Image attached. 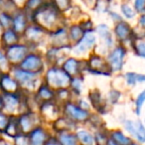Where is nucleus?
Masks as SVG:
<instances>
[{"instance_id":"37998d69","label":"nucleus","mask_w":145,"mask_h":145,"mask_svg":"<svg viewBox=\"0 0 145 145\" xmlns=\"http://www.w3.org/2000/svg\"><path fill=\"white\" fill-rule=\"evenodd\" d=\"M134 5L137 12H143V10H144V0H135Z\"/></svg>"},{"instance_id":"5fc2aeb1","label":"nucleus","mask_w":145,"mask_h":145,"mask_svg":"<svg viewBox=\"0 0 145 145\" xmlns=\"http://www.w3.org/2000/svg\"><path fill=\"white\" fill-rule=\"evenodd\" d=\"M0 133H1V132H0Z\"/></svg>"},{"instance_id":"7c9ffc66","label":"nucleus","mask_w":145,"mask_h":145,"mask_svg":"<svg viewBox=\"0 0 145 145\" xmlns=\"http://www.w3.org/2000/svg\"><path fill=\"white\" fill-rule=\"evenodd\" d=\"M89 101H91V105H93L95 108L101 110V107H103V99H101V93H99L97 91H91V93L89 95Z\"/></svg>"},{"instance_id":"603ef678","label":"nucleus","mask_w":145,"mask_h":145,"mask_svg":"<svg viewBox=\"0 0 145 145\" xmlns=\"http://www.w3.org/2000/svg\"><path fill=\"white\" fill-rule=\"evenodd\" d=\"M130 145H139V144H135V143L134 142H132V143H131V144Z\"/></svg>"},{"instance_id":"de8ad7c7","label":"nucleus","mask_w":145,"mask_h":145,"mask_svg":"<svg viewBox=\"0 0 145 145\" xmlns=\"http://www.w3.org/2000/svg\"><path fill=\"white\" fill-rule=\"evenodd\" d=\"M3 109V99H2V95H0V110Z\"/></svg>"},{"instance_id":"9b49d317","label":"nucleus","mask_w":145,"mask_h":145,"mask_svg":"<svg viewBox=\"0 0 145 145\" xmlns=\"http://www.w3.org/2000/svg\"><path fill=\"white\" fill-rule=\"evenodd\" d=\"M125 129L136 138L140 143L145 142V127L141 121L134 122L132 120H126L124 123Z\"/></svg>"},{"instance_id":"f3484780","label":"nucleus","mask_w":145,"mask_h":145,"mask_svg":"<svg viewBox=\"0 0 145 145\" xmlns=\"http://www.w3.org/2000/svg\"><path fill=\"white\" fill-rule=\"evenodd\" d=\"M41 113L43 114V116L49 119H57L59 117L58 106L54 103H52V101H45L42 103L41 105Z\"/></svg>"},{"instance_id":"bb28decb","label":"nucleus","mask_w":145,"mask_h":145,"mask_svg":"<svg viewBox=\"0 0 145 145\" xmlns=\"http://www.w3.org/2000/svg\"><path fill=\"white\" fill-rule=\"evenodd\" d=\"M42 33V28L38 26H31L29 28H26V30H25V35L27 36V38L34 43H36L41 38Z\"/></svg>"},{"instance_id":"49530a36","label":"nucleus","mask_w":145,"mask_h":145,"mask_svg":"<svg viewBox=\"0 0 145 145\" xmlns=\"http://www.w3.org/2000/svg\"><path fill=\"white\" fill-rule=\"evenodd\" d=\"M79 107H81L82 109H84V110H86V111H89V105L87 103V101H80Z\"/></svg>"},{"instance_id":"ea45409f","label":"nucleus","mask_w":145,"mask_h":145,"mask_svg":"<svg viewBox=\"0 0 145 145\" xmlns=\"http://www.w3.org/2000/svg\"><path fill=\"white\" fill-rule=\"evenodd\" d=\"M107 140L108 139L105 136V134L103 133H97L95 135V142H97V145H106Z\"/></svg>"},{"instance_id":"e433bc0d","label":"nucleus","mask_w":145,"mask_h":145,"mask_svg":"<svg viewBox=\"0 0 145 145\" xmlns=\"http://www.w3.org/2000/svg\"><path fill=\"white\" fill-rule=\"evenodd\" d=\"M8 121H9V115L2 112V110H0V132L4 131Z\"/></svg>"},{"instance_id":"c756f323","label":"nucleus","mask_w":145,"mask_h":145,"mask_svg":"<svg viewBox=\"0 0 145 145\" xmlns=\"http://www.w3.org/2000/svg\"><path fill=\"white\" fill-rule=\"evenodd\" d=\"M125 80L129 86H134L137 83H143L145 77L141 74H135V72H127L125 74Z\"/></svg>"},{"instance_id":"2f4dec72","label":"nucleus","mask_w":145,"mask_h":145,"mask_svg":"<svg viewBox=\"0 0 145 145\" xmlns=\"http://www.w3.org/2000/svg\"><path fill=\"white\" fill-rule=\"evenodd\" d=\"M84 31L82 30V28L80 26H72L70 30V39L72 42L78 43L80 41V39L83 37L84 35Z\"/></svg>"},{"instance_id":"4468645a","label":"nucleus","mask_w":145,"mask_h":145,"mask_svg":"<svg viewBox=\"0 0 145 145\" xmlns=\"http://www.w3.org/2000/svg\"><path fill=\"white\" fill-rule=\"evenodd\" d=\"M62 69L71 78L79 77V75L82 72V71H83L82 62L74 58H69L68 60L65 61L64 64H63Z\"/></svg>"},{"instance_id":"aec40b11","label":"nucleus","mask_w":145,"mask_h":145,"mask_svg":"<svg viewBox=\"0 0 145 145\" xmlns=\"http://www.w3.org/2000/svg\"><path fill=\"white\" fill-rule=\"evenodd\" d=\"M57 139L62 145H78L79 141L74 133L70 131H61L57 134Z\"/></svg>"},{"instance_id":"2eb2a0df","label":"nucleus","mask_w":145,"mask_h":145,"mask_svg":"<svg viewBox=\"0 0 145 145\" xmlns=\"http://www.w3.org/2000/svg\"><path fill=\"white\" fill-rule=\"evenodd\" d=\"M48 138L49 136L47 131L41 126L34 128L28 134L29 144L30 145H44Z\"/></svg>"},{"instance_id":"dca6fc26","label":"nucleus","mask_w":145,"mask_h":145,"mask_svg":"<svg viewBox=\"0 0 145 145\" xmlns=\"http://www.w3.org/2000/svg\"><path fill=\"white\" fill-rule=\"evenodd\" d=\"M114 33L116 38L121 42L127 41L131 36V28L126 22L120 21L119 23H117L114 29Z\"/></svg>"},{"instance_id":"cd10ccee","label":"nucleus","mask_w":145,"mask_h":145,"mask_svg":"<svg viewBox=\"0 0 145 145\" xmlns=\"http://www.w3.org/2000/svg\"><path fill=\"white\" fill-rule=\"evenodd\" d=\"M97 31V33H99V36L105 41L107 46L110 47L111 45H112V37H111V35H110L108 27L105 24H101V25H99Z\"/></svg>"},{"instance_id":"7ed1b4c3","label":"nucleus","mask_w":145,"mask_h":145,"mask_svg":"<svg viewBox=\"0 0 145 145\" xmlns=\"http://www.w3.org/2000/svg\"><path fill=\"white\" fill-rule=\"evenodd\" d=\"M12 74L14 80L19 84L20 87L23 86L30 91L35 89V84L37 82V74L27 72V71L22 70L20 67L17 66H15L12 69Z\"/></svg>"},{"instance_id":"a19ab883","label":"nucleus","mask_w":145,"mask_h":145,"mask_svg":"<svg viewBox=\"0 0 145 145\" xmlns=\"http://www.w3.org/2000/svg\"><path fill=\"white\" fill-rule=\"evenodd\" d=\"M119 97H120V93L116 91H111L110 93H108V99L111 101V103H116L119 99Z\"/></svg>"},{"instance_id":"09e8293b","label":"nucleus","mask_w":145,"mask_h":145,"mask_svg":"<svg viewBox=\"0 0 145 145\" xmlns=\"http://www.w3.org/2000/svg\"><path fill=\"white\" fill-rule=\"evenodd\" d=\"M106 145H117L116 143H114L112 140H111L110 138H108V140H107V143H106Z\"/></svg>"},{"instance_id":"9d476101","label":"nucleus","mask_w":145,"mask_h":145,"mask_svg":"<svg viewBox=\"0 0 145 145\" xmlns=\"http://www.w3.org/2000/svg\"><path fill=\"white\" fill-rule=\"evenodd\" d=\"M125 58V49L122 46L114 48L110 52L107 58V63L112 72H118L122 69Z\"/></svg>"},{"instance_id":"c85d7f7f","label":"nucleus","mask_w":145,"mask_h":145,"mask_svg":"<svg viewBox=\"0 0 145 145\" xmlns=\"http://www.w3.org/2000/svg\"><path fill=\"white\" fill-rule=\"evenodd\" d=\"M133 49H134L135 53L138 55L140 58H144L145 57V42L143 40L142 37L140 38H135L132 43Z\"/></svg>"},{"instance_id":"f8f14e48","label":"nucleus","mask_w":145,"mask_h":145,"mask_svg":"<svg viewBox=\"0 0 145 145\" xmlns=\"http://www.w3.org/2000/svg\"><path fill=\"white\" fill-rule=\"evenodd\" d=\"M2 99L3 109H5L10 114H14L21 106L20 97L18 93H3Z\"/></svg>"},{"instance_id":"ddd939ff","label":"nucleus","mask_w":145,"mask_h":145,"mask_svg":"<svg viewBox=\"0 0 145 145\" xmlns=\"http://www.w3.org/2000/svg\"><path fill=\"white\" fill-rule=\"evenodd\" d=\"M0 89L3 91V93H18L20 86L7 74H2L0 77Z\"/></svg>"},{"instance_id":"5701e85b","label":"nucleus","mask_w":145,"mask_h":145,"mask_svg":"<svg viewBox=\"0 0 145 145\" xmlns=\"http://www.w3.org/2000/svg\"><path fill=\"white\" fill-rule=\"evenodd\" d=\"M53 43H54L55 48H68L69 45L67 43V33L64 30H57L56 33L52 37Z\"/></svg>"},{"instance_id":"864d4df0","label":"nucleus","mask_w":145,"mask_h":145,"mask_svg":"<svg viewBox=\"0 0 145 145\" xmlns=\"http://www.w3.org/2000/svg\"><path fill=\"white\" fill-rule=\"evenodd\" d=\"M0 30H1V26H0Z\"/></svg>"},{"instance_id":"b1692460","label":"nucleus","mask_w":145,"mask_h":145,"mask_svg":"<svg viewBox=\"0 0 145 145\" xmlns=\"http://www.w3.org/2000/svg\"><path fill=\"white\" fill-rule=\"evenodd\" d=\"M110 139L117 145H130L132 143V140L120 130L112 131L110 134Z\"/></svg>"},{"instance_id":"412c9836","label":"nucleus","mask_w":145,"mask_h":145,"mask_svg":"<svg viewBox=\"0 0 145 145\" xmlns=\"http://www.w3.org/2000/svg\"><path fill=\"white\" fill-rule=\"evenodd\" d=\"M1 41H2L3 45L5 47H10L13 45L18 44L19 41V36L14 30H11V29H7L4 32L2 33V36H1Z\"/></svg>"},{"instance_id":"0eeeda50","label":"nucleus","mask_w":145,"mask_h":145,"mask_svg":"<svg viewBox=\"0 0 145 145\" xmlns=\"http://www.w3.org/2000/svg\"><path fill=\"white\" fill-rule=\"evenodd\" d=\"M19 65L22 70L34 72L37 75L40 74L44 68V63H43L42 58L37 54H28Z\"/></svg>"},{"instance_id":"8fccbe9b","label":"nucleus","mask_w":145,"mask_h":145,"mask_svg":"<svg viewBox=\"0 0 145 145\" xmlns=\"http://www.w3.org/2000/svg\"><path fill=\"white\" fill-rule=\"evenodd\" d=\"M0 145H10V144H8V143L5 142V141H3V140H0Z\"/></svg>"},{"instance_id":"a18cd8bd","label":"nucleus","mask_w":145,"mask_h":145,"mask_svg":"<svg viewBox=\"0 0 145 145\" xmlns=\"http://www.w3.org/2000/svg\"><path fill=\"white\" fill-rule=\"evenodd\" d=\"M41 3V0H29L28 3H27V7L30 9L37 8L39 4Z\"/></svg>"},{"instance_id":"f03ea898","label":"nucleus","mask_w":145,"mask_h":145,"mask_svg":"<svg viewBox=\"0 0 145 145\" xmlns=\"http://www.w3.org/2000/svg\"><path fill=\"white\" fill-rule=\"evenodd\" d=\"M86 69L91 74L101 76H110L112 74L107 61L99 55H93L88 61Z\"/></svg>"},{"instance_id":"f704fd0d","label":"nucleus","mask_w":145,"mask_h":145,"mask_svg":"<svg viewBox=\"0 0 145 145\" xmlns=\"http://www.w3.org/2000/svg\"><path fill=\"white\" fill-rule=\"evenodd\" d=\"M11 24H12V19H11V17L7 14H1V16H0V26L7 29L10 27Z\"/></svg>"},{"instance_id":"79ce46f5","label":"nucleus","mask_w":145,"mask_h":145,"mask_svg":"<svg viewBox=\"0 0 145 145\" xmlns=\"http://www.w3.org/2000/svg\"><path fill=\"white\" fill-rule=\"evenodd\" d=\"M57 6L61 10H65L70 6V0H56Z\"/></svg>"},{"instance_id":"c03bdc74","label":"nucleus","mask_w":145,"mask_h":145,"mask_svg":"<svg viewBox=\"0 0 145 145\" xmlns=\"http://www.w3.org/2000/svg\"><path fill=\"white\" fill-rule=\"evenodd\" d=\"M44 145H62L60 141L57 139V137H49L46 140Z\"/></svg>"},{"instance_id":"c9c22d12","label":"nucleus","mask_w":145,"mask_h":145,"mask_svg":"<svg viewBox=\"0 0 145 145\" xmlns=\"http://www.w3.org/2000/svg\"><path fill=\"white\" fill-rule=\"evenodd\" d=\"M15 145H30L29 144V139L28 136L23 133H20L15 137Z\"/></svg>"},{"instance_id":"393cba45","label":"nucleus","mask_w":145,"mask_h":145,"mask_svg":"<svg viewBox=\"0 0 145 145\" xmlns=\"http://www.w3.org/2000/svg\"><path fill=\"white\" fill-rule=\"evenodd\" d=\"M12 25L14 27V31L17 34L25 32V30H26V17L24 16V14H17L12 20Z\"/></svg>"},{"instance_id":"58836bf2","label":"nucleus","mask_w":145,"mask_h":145,"mask_svg":"<svg viewBox=\"0 0 145 145\" xmlns=\"http://www.w3.org/2000/svg\"><path fill=\"white\" fill-rule=\"evenodd\" d=\"M8 66H9V63L6 59V56L3 54L1 51H0V69L3 71L5 70H8Z\"/></svg>"},{"instance_id":"20e7f679","label":"nucleus","mask_w":145,"mask_h":145,"mask_svg":"<svg viewBox=\"0 0 145 145\" xmlns=\"http://www.w3.org/2000/svg\"><path fill=\"white\" fill-rule=\"evenodd\" d=\"M64 111L66 116L74 122H85V121L89 120V116H91L89 111L84 110L81 107H79V105L71 103V101L65 103Z\"/></svg>"},{"instance_id":"473e14b6","label":"nucleus","mask_w":145,"mask_h":145,"mask_svg":"<svg viewBox=\"0 0 145 145\" xmlns=\"http://www.w3.org/2000/svg\"><path fill=\"white\" fill-rule=\"evenodd\" d=\"M70 86L72 87V91H75L76 93H81L82 89H83V80L80 79L79 77L72 78Z\"/></svg>"},{"instance_id":"3c124183","label":"nucleus","mask_w":145,"mask_h":145,"mask_svg":"<svg viewBox=\"0 0 145 145\" xmlns=\"http://www.w3.org/2000/svg\"><path fill=\"white\" fill-rule=\"evenodd\" d=\"M140 23H141V26H144V16H142L141 17V21H140Z\"/></svg>"},{"instance_id":"4c0bfd02","label":"nucleus","mask_w":145,"mask_h":145,"mask_svg":"<svg viewBox=\"0 0 145 145\" xmlns=\"http://www.w3.org/2000/svg\"><path fill=\"white\" fill-rule=\"evenodd\" d=\"M121 11H122L123 15H124L126 18H129V19L133 18L135 15V13H134V11L132 10V8L127 4H123L122 6H121Z\"/></svg>"},{"instance_id":"72a5a7b5","label":"nucleus","mask_w":145,"mask_h":145,"mask_svg":"<svg viewBox=\"0 0 145 145\" xmlns=\"http://www.w3.org/2000/svg\"><path fill=\"white\" fill-rule=\"evenodd\" d=\"M144 101H145V93L142 91V93H140V95L136 97V101H135V112H136L137 115H140L141 108H142Z\"/></svg>"},{"instance_id":"a211bd4d","label":"nucleus","mask_w":145,"mask_h":145,"mask_svg":"<svg viewBox=\"0 0 145 145\" xmlns=\"http://www.w3.org/2000/svg\"><path fill=\"white\" fill-rule=\"evenodd\" d=\"M4 132L6 133L8 136L11 138H15L17 135L21 133L20 128H19V123H18V116L15 115H9V121L7 123L6 127L4 129Z\"/></svg>"},{"instance_id":"4be33fe9","label":"nucleus","mask_w":145,"mask_h":145,"mask_svg":"<svg viewBox=\"0 0 145 145\" xmlns=\"http://www.w3.org/2000/svg\"><path fill=\"white\" fill-rule=\"evenodd\" d=\"M39 99L42 101V103L45 101H51L55 99V91L49 87L46 84H43L39 87L38 89V93H37Z\"/></svg>"},{"instance_id":"6ab92c4d","label":"nucleus","mask_w":145,"mask_h":145,"mask_svg":"<svg viewBox=\"0 0 145 145\" xmlns=\"http://www.w3.org/2000/svg\"><path fill=\"white\" fill-rule=\"evenodd\" d=\"M54 129L57 132H61V131H70L75 127V122L71 120L68 117H58L56 121L53 124Z\"/></svg>"},{"instance_id":"6e6552de","label":"nucleus","mask_w":145,"mask_h":145,"mask_svg":"<svg viewBox=\"0 0 145 145\" xmlns=\"http://www.w3.org/2000/svg\"><path fill=\"white\" fill-rule=\"evenodd\" d=\"M28 48H27L25 45H20V44H16L10 46L7 48L6 50V59L8 61L9 65H16L20 64L23 60H24L25 57L28 55Z\"/></svg>"},{"instance_id":"423d86ee","label":"nucleus","mask_w":145,"mask_h":145,"mask_svg":"<svg viewBox=\"0 0 145 145\" xmlns=\"http://www.w3.org/2000/svg\"><path fill=\"white\" fill-rule=\"evenodd\" d=\"M40 118L34 112H25L18 116L19 128L21 133L29 134L36 127L40 126Z\"/></svg>"},{"instance_id":"a878e982","label":"nucleus","mask_w":145,"mask_h":145,"mask_svg":"<svg viewBox=\"0 0 145 145\" xmlns=\"http://www.w3.org/2000/svg\"><path fill=\"white\" fill-rule=\"evenodd\" d=\"M76 136L78 138V141L82 145H93V143H95V137L86 130L78 131Z\"/></svg>"},{"instance_id":"39448f33","label":"nucleus","mask_w":145,"mask_h":145,"mask_svg":"<svg viewBox=\"0 0 145 145\" xmlns=\"http://www.w3.org/2000/svg\"><path fill=\"white\" fill-rule=\"evenodd\" d=\"M34 19L44 28H51L58 19V13L54 8H41L35 13Z\"/></svg>"},{"instance_id":"1a4fd4ad","label":"nucleus","mask_w":145,"mask_h":145,"mask_svg":"<svg viewBox=\"0 0 145 145\" xmlns=\"http://www.w3.org/2000/svg\"><path fill=\"white\" fill-rule=\"evenodd\" d=\"M95 42H97V38L91 31V32H85L79 42L75 44L74 52L78 55L85 54L95 47Z\"/></svg>"},{"instance_id":"f257e3e1","label":"nucleus","mask_w":145,"mask_h":145,"mask_svg":"<svg viewBox=\"0 0 145 145\" xmlns=\"http://www.w3.org/2000/svg\"><path fill=\"white\" fill-rule=\"evenodd\" d=\"M72 78L59 67H52L49 69L46 75V85H48L51 89H61L70 87V83Z\"/></svg>"}]
</instances>
